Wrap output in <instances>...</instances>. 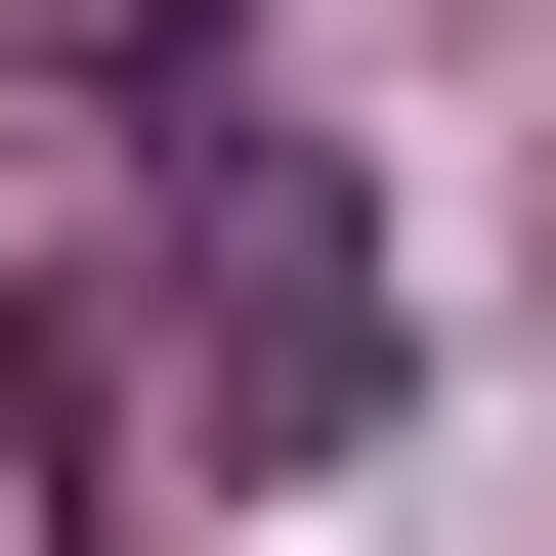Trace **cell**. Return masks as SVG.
<instances>
[{
	"mask_svg": "<svg viewBox=\"0 0 556 556\" xmlns=\"http://www.w3.org/2000/svg\"><path fill=\"white\" fill-rule=\"evenodd\" d=\"M0 86H43V129H86V172H172V129H214V86H257V0H0Z\"/></svg>",
	"mask_w": 556,
	"mask_h": 556,
	"instance_id": "cell-2",
	"label": "cell"
},
{
	"mask_svg": "<svg viewBox=\"0 0 556 556\" xmlns=\"http://www.w3.org/2000/svg\"><path fill=\"white\" fill-rule=\"evenodd\" d=\"M172 428H214V471H343V428H386V172L257 129V86L172 129Z\"/></svg>",
	"mask_w": 556,
	"mask_h": 556,
	"instance_id": "cell-1",
	"label": "cell"
}]
</instances>
